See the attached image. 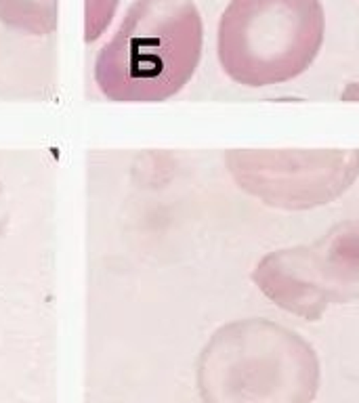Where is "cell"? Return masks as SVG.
Wrapping results in <instances>:
<instances>
[{"instance_id": "obj_1", "label": "cell", "mask_w": 359, "mask_h": 403, "mask_svg": "<svg viewBox=\"0 0 359 403\" xmlns=\"http://www.w3.org/2000/svg\"><path fill=\"white\" fill-rule=\"evenodd\" d=\"M315 349L269 319L219 328L198 364L204 403H313L320 389Z\"/></svg>"}, {"instance_id": "obj_2", "label": "cell", "mask_w": 359, "mask_h": 403, "mask_svg": "<svg viewBox=\"0 0 359 403\" xmlns=\"http://www.w3.org/2000/svg\"><path fill=\"white\" fill-rule=\"evenodd\" d=\"M202 17L194 0H137L97 59V80L120 101H162L194 76Z\"/></svg>"}, {"instance_id": "obj_3", "label": "cell", "mask_w": 359, "mask_h": 403, "mask_svg": "<svg viewBox=\"0 0 359 403\" xmlns=\"http://www.w3.org/2000/svg\"><path fill=\"white\" fill-rule=\"evenodd\" d=\"M324 30L320 0H232L219 23V59L239 84H279L313 63Z\"/></svg>"}, {"instance_id": "obj_4", "label": "cell", "mask_w": 359, "mask_h": 403, "mask_svg": "<svg viewBox=\"0 0 359 403\" xmlns=\"http://www.w3.org/2000/svg\"><path fill=\"white\" fill-rule=\"evenodd\" d=\"M252 281L279 309L303 319H320L330 305L359 298V221L334 225L309 246L265 255Z\"/></svg>"}, {"instance_id": "obj_5", "label": "cell", "mask_w": 359, "mask_h": 403, "mask_svg": "<svg viewBox=\"0 0 359 403\" xmlns=\"http://www.w3.org/2000/svg\"><path fill=\"white\" fill-rule=\"evenodd\" d=\"M225 164L239 189L271 208L311 210L341 198L359 177V149H236Z\"/></svg>"}, {"instance_id": "obj_6", "label": "cell", "mask_w": 359, "mask_h": 403, "mask_svg": "<svg viewBox=\"0 0 359 403\" xmlns=\"http://www.w3.org/2000/svg\"><path fill=\"white\" fill-rule=\"evenodd\" d=\"M0 19L30 32H49L55 25V0H0Z\"/></svg>"}, {"instance_id": "obj_7", "label": "cell", "mask_w": 359, "mask_h": 403, "mask_svg": "<svg viewBox=\"0 0 359 403\" xmlns=\"http://www.w3.org/2000/svg\"><path fill=\"white\" fill-rule=\"evenodd\" d=\"M116 0H89V23H91V38L97 36V32H101L112 13H114Z\"/></svg>"}, {"instance_id": "obj_8", "label": "cell", "mask_w": 359, "mask_h": 403, "mask_svg": "<svg viewBox=\"0 0 359 403\" xmlns=\"http://www.w3.org/2000/svg\"><path fill=\"white\" fill-rule=\"evenodd\" d=\"M341 99H343V101H359V82L349 84V87L345 89V93L341 95Z\"/></svg>"}]
</instances>
